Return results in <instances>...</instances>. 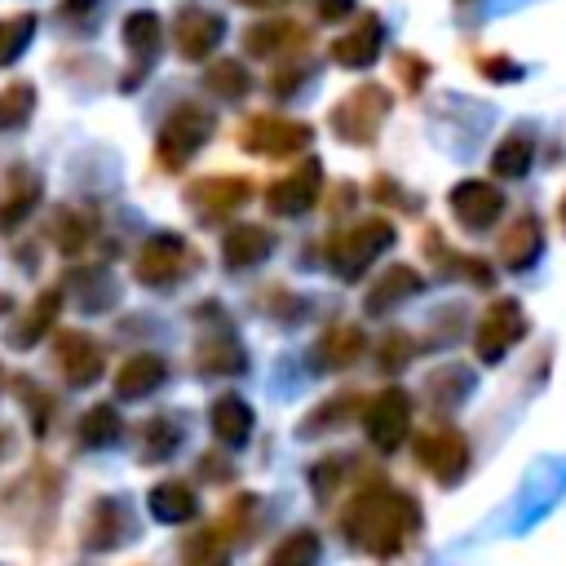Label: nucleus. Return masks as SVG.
Segmentation results:
<instances>
[{
  "label": "nucleus",
  "instance_id": "obj_1",
  "mask_svg": "<svg viewBox=\"0 0 566 566\" xmlns=\"http://www.w3.org/2000/svg\"><path fill=\"white\" fill-rule=\"evenodd\" d=\"M411 522H416L411 504L398 491H380V495L358 500V509L349 513V539H363L367 548L389 553L411 531Z\"/></svg>",
  "mask_w": 566,
  "mask_h": 566
},
{
  "label": "nucleus",
  "instance_id": "obj_2",
  "mask_svg": "<svg viewBox=\"0 0 566 566\" xmlns=\"http://www.w3.org/2000/svg\"><path fill=\"white\" fill-rule=\"evenodd\" d=\"M385 115H389V93H385L380 84H363V88H354V93L332 111V124H336V133H340L345 142H371Z\"/></svg>",
  "mask_w": 566,
  "mask_h": 566
},
{
  "label": "nucleus",
  "instance_id": "obj_3",
  "mask_svg": "<svg viewBox=\"0 0 566 566\" xmlns=\"http://www.w3.org/2000/svg\"><path fill=\"white\" fill-rule=\"evenodd\" d=\"M310 124L301 119H279V115H256L248 119L243 128V146L248 150H261V155H292L301 146H310Z\"/></svg>",
  "mask_w": 566,
  "mask_h": 566
},
{
  "label": "nucleus",
  "instance_id": "obj_4",
  "mask_svg": "<svg viewBox=\"0 0 566 566\" xmlns=\"http://www.w3.org/2000/svg\"><path fill=\"white\" fill-rule=\"evenodd\" d=\"M221 35H226V22H221L217 13H208V9H181V13H177V22H172L177 53H181V57H190V62L208 57V53L221 44Z\"/></svg>",
  "mask_w": 566,
  "mask_h": 566
},
{
  "label": "nucleus",
  "instance_id": "obj_5",
  "mask_svg": "<svg viewBox=\"0 0 566 566\" xmlns=\"http://www.w3.org/2000/svg\"><path fill=\"white\" fill-rule=\"evenodd\" d=\"M208 133H212V119H208L199 106H181V111L168 119L164 137H159V155H164V164H186V155L199 150V142H203Z\"/></svg>",
  "mask_w": 566,
  "mask_h": 566
},
{
  "label": "nucleus",
  "instance_id": "obj_6",
  "mask_svg": "<svg viewBox=\"0 0 566 566\" xmlns=\"http://www.w3.org/2000/svg\"><path fill=\"white\" fill-rule=\"evenodd\" d=\"M296 44H305V31L292 18H261L243 31V53H252V57H279Z\"/></svg>",
  "mask_w": 566,
  "mask_h": 566
},
{
  "label": "nucleus",
  "instance_id": "obj_7",
  "mask_svg": "<svg viewBox=\"0 0 566 566\" xmlns=\"http://www.w3.org/2000/svg\"><path fill=\"white\" fill-rule=\"evenodd\" d=\"M380 44H385L380 18H376V13H363V18L354 22V31L332 44V57H336L340 66H371V62L380 57Z\"/></svg>",
  "mask_w": 566,
  "mask_h": 566
},
{
  "label": "nucleus",
  "instance_id": "obj_8",
  "mask_svg": "<svg viewBox=\"0 0 566 566\" xmlns=\"http://www.w3.org/2000/svg\"><path fill=\"white\" fill-rule=\"evenodd\" d=\"M451 208L464 226H491L495 212H500V190L486 186V181H464L451 190Z\"/></svg>",
  "mask_w": 566,
  "mask_h": 566
},
{
  "label": "nucleus",
  "instance_id": "obj_9",
  "mask_svg": "<svg viewBox=\"0 0 566 566\" xmlns=\"http://www.w3.org/2000/svg\"><path fill=\"white\" fill-rule=\"evenodd\" d=\"M318 195V164H301L292 177H283L274 190H270V203L279 212H305Z\"/></svg>",
  "mask_w": 566,
  "mask_h": 566
},
{
  "label": "nucleus",
  "instance_id": "obj_10",
  "mask_svg": "<svg viewBox=\"0 0 566 566\" xmlns=\"http://www.w3.org/2000/svg\"><path fill=\"white\" fill-rule=\"evenodd\" d=\"M389 239V226H380V221H367V226H358V230H349L345 239H340V252H336V261H340V270H358L367 256H376V248Z\"/></svg>",
  "mask_w": 566,
  "mask_h": 566
},
{
  "label": "nucleus",
  "instance_id": "obj_11",
  "mask_svg": "<svg viewBox=\"0 0 566 566\" xmlns=\"http://www.w3.org/2000/svg\"><path fill=\"white\" fill-rule=\"evenodd\" d=\"M402 420H407V402H402L398 394H385V398L376 402V411H371V438H376L380 447H394L398 433H402Z\"/></svg>",
  "mask_w": 566,
  "mask_h": 566
},
{
  "label": "nucleus",
  "instance_id": "obj_12",
  "mask_svg": "<svg viewBox=\"0 0 566 566\" xmlns=\"http://www.w3.org/2000/svg\"><path fill=\"white\" fill-rule=\"evenodd\" d=\"M491 168H495L500 177H522V172L531 168V137H526V133L504 137V142L495 146V155H491Z\"/></svg>",
  "mask_w": 566,
  "mask_h": 566
},
{
  "label": "nucleus",
  "instance_id": "obj_13",
  "mask_svg": "<svg viewBox=\"0 0 566 566\" xmlns=\"http://www.w3.org/2000/svg\"><path fill=\"white\" fill-rule=\"evenodd\" d=\"M195 199H203L212 212H221V208H234L239 199H248V181H239V177H212V181H199L195 186Z\"/></svg>",
  "mask_w": 566,
  "mask_h": 566
},
{
  "label": "nucleus",
  "instance_id": "obj_14",
  "mask_svg": "<svg viewBox=\"0 0 566 566\" xmlns=\"http://www.w3.org/2000/svg\"><path fill=\"white\" fill-rule=\"evenodd\" d=\"M124 40H128L133 53L150 57V53L159 49V18H155V13H133V18L124 22Z\"/></svg>",
  "mask_w": 566,
  "mask_h": 566
},
{
  "label": "nucleus",
  "instance_id": "obj_15",
  "mask_svg": "<svg viewBox=\"0 0 566 566\" xmlns=\"http://www.w3.org/2000/svg\"><path fill=\"white\" fill-rule=\"evenodd\" d=\"M208 88H217L221 97H239V93H248V71H243V62H234V57L212 62V71H208Z\"/></svg>",
  "mask_w": 566,
  "mask_h": 566
},
{
  "label": "nucleus",
  "instance_id": "obj_16",
  "mask_svg": "<svg viewBox=\"0 0 566 566\" xmlns=\"http://www.w3.org/2000/svg\"><path fill=\"white\" fill-rule=\"evenodd\" d=\"M420 460L447 478V469H442V464H447V460H451V464H460V460H464V447H460L451 433H429V438L420 442Z\"/></svg>",
  "mask_w": 566,
  "mask_h": 566
},
{
  "label": "nucleus",
  "instance_id": "obj_17",
  "mask_svg": "<svg viewBox=\"0 0 566 566\" xmlns=\"http://www.w3.org/2000/svg\"><path fill=\"white\" fill-rule=\"evenodd\" d=\"M159 376H164V363H159V358H133V363L119 371V389H124V394H146Z\"/></svg>",
  "mask_w": 566,
  "mask_h": 566
},
{
  "label": "nucleus",
  "instance_id": "obj_18",
  "mask_svg": "<svg viewBox=\"0 0 566 566\" xmlns=\"http://www.w3.org/2000/svg\"><path fill=\"white\" fill-rule=\"evenodd\" d=\"M535 239H539V234H535V221H517L513 234L504 239V261H509V265H522L526 256H535Z\"/></svg>",
  "mask_w": 566,
  "mask_h": 566
},
{
  "label": "nucleus",
  "instance_id": "obj_19",
  "mask_svg": "<svg viewBox=\"0 0 566 566\" xmlns=\"http://www.w3.org/2000/svg\"><path fill=\"white\" fill-rule=\"evenodd\" d=\"M248 420H252V416H248L234 398H226V402L217 407V429H221V438H230V442H239V438L248 433Z\"/></svg>",
  "mask_w": 566,
  "mask_h": 566
},
{
  "label": "nucleus",
  "instance_id": "obj_20",
  "mask_svg": "<svg viewBox=\"0 0 566 566\" xmlns=\"http://www.w3.org/2000/svg\"><path fill=\"white\" fill-rule=\"evenodd\" d=\"M314 553H318L314 535H292V539L274 553V566H310V562H314Z\"/></svg>",
  "mask_w": 566,
  "mask_h": 566
},
{
  "label": "nucleus",
  "instance_id": "obj_21",
  "mask_svg": "<svg viewBox=\"0 0 566 566\" xmlns=\"http://www.w3.org/2000/svg\"><path fill=\"white\" fill-rule=\"evenodd\" d=\"M195 509V500L181 491V486H164V491H155V513L159 517H186Z\"/></svg>",
  "mask_w": 566,
  "mask_h": 566
},
{
  "label": "nucleus",
  "instance_id": "obj_22",
  "mask_svg": "<svg viewBox=\"0 0 566 566\" xmlns=\"http://www.w3.org/2000/svg\"><path fill=\"white\" fill-rule=\"evenodd\" d=\"M314 18L318 22H345V18H354V0H314Z\"/></svg>",
  "mask_w": 566,
  "mask_h": 566
},
{
  "label": "nucleus",
  "instance_id": "obj_23",
  "mask_svg": "<svg viewBox=\"0 0 566 566\" xmlns=\"http://www.w3.org/2000/svg\"><path fill=\"white\" fill-rule=\"evenodd\" d=\"M482 71H486V75H517V66H513V62H491V57L482 62Z\"/></svg>",
  "mask_w": 566,
  "mask_h": 566
},
{
  "label": "nucleus",
  "instance_id": "obj_24",
  "mask_svg": "<svg viewBox=\"0 0 566 566\" xmlns=\"http://www.w3.org/2000/svg\"><path fill=\"white\" fill-rule=\"evenodd\" d=\"M239 4H248V9H283L287 0H239Z\"/></svg>",
  "mask_w": 566,
  "mask_h": 566
}]
</instances>
